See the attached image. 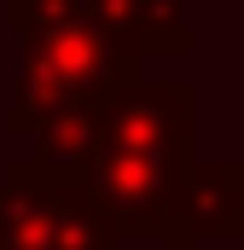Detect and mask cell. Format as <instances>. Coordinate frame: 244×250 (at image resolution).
<instances>
[{
	"mask_svg": "<svg viewBox=\"0 0 244 250\" xmlns=\"http://www.w3.org/2000/svg\"><path fill=\"white\" fill-rule=\"evenodd\" d=\"M192 123V99L181 82H163L151 93L111 99L87 187L93 204L128 227V233H157L175 221V198L186 192L181 181V134Z\"/></svg>",
	"mask_w": 244,
	"mask_h": 250,
	"instance_id": "6da1fadb",
	"label": "cell"
}]
</instances>
